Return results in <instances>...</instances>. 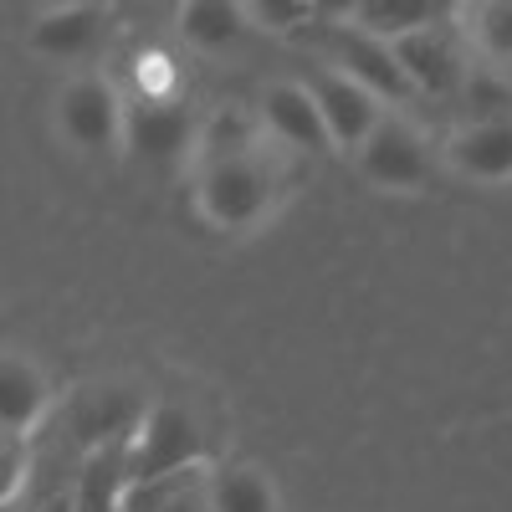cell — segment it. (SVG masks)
Listing matches in <instances>:
<instances>
[{
  "label": "cell",
  "instance_id": "6da1fadb",
  "mask_svg": "<svg viewBox=\"0 0 512 512\" xmlns=\"http://www.w3.org/2000/svg\"><path fill=\"white\" fill-rule=\"evenodd\" d=\"M210 456L200 420L185 405H149L134 441H128V487H149L164 477H190Z\"/></svg>",
  "mask_w": 512,
  "mask_h": 512
},
{
  "label": "cell",
  "instance_id": "7a4b0ae2",
  "mask_svg": "<svg viewBox=\"0 0 512 512\" xmlns=\"http://www.w3.org/2000/svg\"><path fill=\"white\" fill-rule=\"evenodd\" d=\"M200 216L221 231H241L256 226L277 200V169L262 154H236V159H216L200 169Z\"/></svg>",
  "mask_w": 512,
  "mask_h": 512
},
{
  "label": "cell",
  "instance_id": "3957f363",
  "mask_svg": "<svg viewBox=\"0 0 512 512\" xmlns=\"http://www.w3.org/2000/svg\"><path fill=\"white\" fill-rule=\"evenodd\" d=\"M359 175L379 190H420L431 180V154L425 139L395 113H384V123L369 134V144L359 149Z\"/></svg>",
  "mask_w": 512,
  "mask_h": 512
},
{
  "label": "cell",
  "instance_id": "277c9868",
  "mask_svg": "<svg viewBox=\"0 0 512 512\" xmlns=\"http://www.w3.org/2000/svg\"><path fill=\"white\" fill-rule=\"evenodd\" d=\"M123 118L128 108L103 77H72L57 98V123L77 149H113L123 144Z\"/></svg>",
  "mask_w": 512,
  "mask_h": 512
},
{
  "label": "cell",
  "instance_id": "5b68a950",
  "mask_svg": "<svg viewBox=\"0 0 512 512\" xmlns=\"http://www.w3.org/2000/svg\"><path fill=\"white\" fill-rule=\"evenodd\" d=\"M308 93L318 98L323 108V123H328V134H333V149H364L369 134L384 123L379 113V98L369 88H359V82L349 72H338V67H318L308 77Z\"/></svg>",
  "mask_w": 512,
  "mask_h": 512
},
{
  "label": "cell",
  "instance_id": "8992f818",
  "mask_svg": "<svg viewBox=\"0 0 512 512\" xmlns=\"http://www.w3.org/2000/svg\"><path fill=\"white\" fill-rule=\"evenodd\" d=\"M123 144H128L134 159L164 169V164H180L190 154V144H200V134H195L190 108L164 103V98H144V103L128 108V118H123Z\"/></svg>",
  "mask_w": 512,
  "mask_h": 512
},
{
  "label": "cell",
  "instance_id": "52a82bcc",
  "mask_svg": "<svg viewBox=\"0 0 512 512\" xmlns=\"http://www.w3.org/2000/svg\"><path fill=\"white\" fill-rule=\"evenodd\" d=\"M333 62H338V72H349L359 88H369L374 98H390V103L415 98L405 67L395 62V47L379 41V36H369V31H359L354 21L333 31Z\"/></svg>",
  "mask_w": 512,
  "mask_h": 512
},
{
  "label": "cell",
  "instance_id": "ba28073f",
  "mask_svg": "<svg viewBox=\"0 0 512 512\" xmlns=\"http://www.w3.org/2000/svg\"><path fill=\"white\" fill-rule=\"evenodd\" d=\"M390 47H395V62L405 67V77H410V88H415V93L451 98L456 88H466L461 52L451 47V36H446L441 26L415 31V36H400V41H390Z\"/></svg>",
  "mask_w": 512,
  "mask_h": 512
},
{
  "label": "cell",
  "instance_id": "9c48e42d",
  "mask_svg": "<svg viewBox=\"0 0 512 512\" xmlns=\"http://www.w3.org/2000/svg\"><path fill=\"white\" fill-rule=\"evenodd\" d=\"M262 118L267 128L292 144V149H308V154H328L333 149V134L323 123V108L318 98L308 93V82H272L267 98H262Z\"/></svg>",
  "mask_w": 512,
  "mask_h": 512
},
{
  "label": "cell",
  "instance_id": "30bf717a",
  "mask_svg": "<svg viewBox=\"0 0 512 512\" xmlns=\"http://www.w3.org/2000/svg\"><path fill=\"white\" fill-rule=\"evenodd\" d=\"M446 159L466 180H512V123H466L446 139Z\"/></svg>",
  "mask_w": 512,
  "mask_h": 512
},
{
  "label": "cell",
  "instance_id": "8fae6325",
  "mask_svg": "<svg viewBox=\"0 0 512 512\" xmlns=\"http://www.w3.org/2000/svg\"><path fill=\"white\" fill-rule=\"evenodd\" d=\"M47 379L41 369L21 354H6L0 359V425L6 436H31V425L47 415Z\"/></svg>",
  "mask_w": 512,
  "mask_h": 512
},
{
  "label": "cell",
  "instance_id": "7c38bea8",
  "mask_svg": "<svg viewBox=\"0 0 512 512\" xmlns=\"http://www.w3.org/2000/svg\"><path fill=\"white\" fill-rule=\"evenodd\" d=\"M72 420H77V436L88 441V451H103V446H118V441H134L144 410L123 390H93V395H82Z\"/></svg>",
  "mask_w": 512,
  "mask_h": 512
},
{
  "label": "cell",
  "instance_id": "4fadbf2b",
  "mask_svg": "<svg viewBox=\"0 0 512 512\" xmlns=\"http://www.w3.org/2000/svg\"><path fill=\"white\" fill-rule=\"evenodd\" d=\"M451 6H441V0H359V6H349L354 26L379 36V41H400V36H415V31H431L441 26Z\"/></svg>",
  "mask_w": 512,
  "mask_h": 512
},
{
  "label": "cell",
  "instance_id": "5bb4252c",
  "mask_svg": "<svg viewBox=\"0 0 512 512\" xmlns=\"http://www.w3.org/2000/svg\"><path fill=\"white\" fill-rule=\"evenodd\" d=\"M103 31V11L98 6H62V11H47L36 26H31V52L41 57H77L88 52Z\"/></svg>",
  "mask_w": 512,
  "mask_h": 512
},
{
  "label": "cell",
  "instance_id": "9a60e30c",
  "mask_svg": "<svg viewBox=\"0 0 512 512\" xmlns=\"http://www.w3.org/2000/svg\"><path fill=\"white\" fill-rule=\"evenodd\" d=\"M180 31L200 52H226L246 31V6L241 0H190V6L180 11Z\"/></svg>",
  "mask_w": 512,
  "mask_h": 512
},
{
  "label": "cell",
  "instance_id": "2e32d148",
  "mask_svg": "<svg viewBox=\"0 0 512 512\" xmlns=\"http://www.w3.org/2000/svg\"><path fill=\"white\" fill-rule=\"evenodd\" d=\"M210 512H277V492L262 472L236 466L210 482Z\"/></svg>",
  "mask_w": 512,
  "mask_h": 512
},
{
  "label": "cell",
  "instance_id": "e0dca14e",
  "mask_svg": "<svg viewBox=\"0 0 512 512\" xmlns=\"http://www.w3.org/2000/svg\"><path fill=\"white\" fill-rule=\"evenodd\" d=\"M466 16H472L466 31H472L477 52L487 62H512V0H482Z\"/></svg>",
  "mask_w": 512,
  "mask_h": 512
},
{
  "label": "cell",
  "instance_id": "ac0fdd59",
  "mask_svg": "<svg viewBox=\"0 0 512 512\" xmlns=\"http://www.w3.org/2000/svg\"><path fill=\"white\" fill-rule=\"evenodd\" d=\"M461 98H466V123H512V88L497 72H472Z\"/></svg>",
  "mask_w": 512,
  "mask_h": 512
},
{
  "label": "cell",
  "instance_id": "d6986e66",
  "mask_svg": "<svg viewBox=\"0 0 512 512\" xmlns=\"http://www.w3.org/2000/svg\"><path fill=\"white\" fill-rule=\"evenodd\" d=\"M200 144H205V164H216V159H236V154H256V139H251V118L246 113H236V108H226V113H216L205 123V134H200Z\"/></svg>",
  "mask_w": 512,
  "mask_h": 512
},
{
  "label": "cell",
  "instance_id": "ffe728a7",
  "mask_svg": "<svg viewBox=\"0 0 512 512\" xmlns=\"http://www.w3.org/2000/svg\"><path fill=\"white\" fill-rule=\"evenodd\" d=\"M246 16H256V26L267 31H292L318 16V6H308V0H256V6H246Z\"/></svg>",
  "mask_w": 512,
  "mask_h": 512
},
{
  "label": "cell",
  "instance_id": "44dd1931",
  "mask_svg": "<svg viewBox=\"0 0 512 512\" xmlns=\"http://www.w3.org/2000/svg\"><path fill=\"white\" fill-rule=\"evenodd\" d=\"M26 466H31L26 436H0V502H16V492L26 487Z\"/></svg>",
  "mask_w": 512,
  "mask_h": 512
},
{
  "label": "cell",
  "instance_id": "7402d4cb",
  "mask_svg": "<svg viewBox=\"0 0 512 512\" xmlns=\"http://www.w3.org/2000/svg\"><path fill=\"white\" fill-rule=\"evenodd\" d=\"M47 512H77V502H72V497H52Z\"/></svg>",
  "mask_w": 512,
  "mask_h": 512
}]
</instances>
